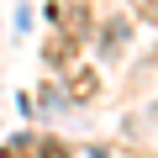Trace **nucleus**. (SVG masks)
<instances>
[{
    "instance_id": "nucleus-4",
    "label": "nucleus",
    "mask_w": 158,
    "mask_h": 158,
    "mask_svg": "<svg viewBox=\"0 0 158 158\" xmlns=\"http://www.w3.org/2000/svg\"><path fill=\"white\" fill-rule=\"evenodd\" d=\"M32 158H69V148H63L58 137H37V148H32Z\"/></svg>"
},
{
    "instance_id": "nucleus-5",
    "label": "nucleus",
    "mask_w": 158,
    "mask_h": 158,
    "mask_svg": "<svg viewBox=\"0 0 158 158\" xmlns=\"http://www.w3.org/2000/svg\"><path fill=\"white\" fill-rule=\"evenodd\" d=\"M137 6V16H148V21H158V0H132Z\"/></svg>"
},
{
    "instance_id": "nucleus-1",
    "label": "nucleus",
    "mask_w": 158,
    "mask_h": 158,
    "mask_svg": "<svg viewBox=\"0 0 158 158\" xmlns=\"http://www.w3.org/2000/svg\"><path fill=\"white\" fill-rule=\"evenodd\" d=\"M74 53H79V42H74L69 32H53V37H48V48H42V63H48L53 74H58V69L69 74V69H74Z\"/></svg>"
},
{
    "instance_id": "nucleus-2",
    "label": "nucleus",
    "mask_w": 158,
    "mask_h": 158,
    "mask_svg": "<svg viewBox=\"0 0 158 158\" xmlns=\"http://www.w3.org/2000/svg\"><path fill=\"white\" fill-rule=\"evenodd\" d=\"M95 85H100L95 69H69V74H63V95H74V100H90Z\"/></svg>"
},
{
    "instance_id": "nucleus-3",
    "label": "nucleus",
    "mask_w": 158,
    "mask_h": 158,
    "mask_svg": "<svg viewBox=\"0 0 158 158\" xmlns=\"http://www.w3.org/2000/svg\"><path fill=\"white\" fill-rule=\"evenodd\" d=\"M95 37H100V53H116V48L127 42V27H121V21H111V27H100Z\"/></svg>"
}]
</instances>
